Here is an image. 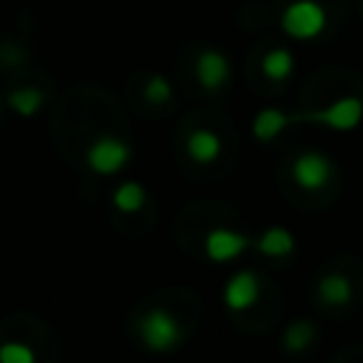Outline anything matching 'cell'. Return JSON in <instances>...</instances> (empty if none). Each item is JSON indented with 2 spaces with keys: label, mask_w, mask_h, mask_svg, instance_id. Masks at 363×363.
Listing matches in <instances>:
<instances>
[{
  "label": "cell",
  "mask_w": 363,
  "mask_h": 363,
  "mask_svg": "<svg viewBox=\"0 0 363 363\" xmlns=\"http://www.w3.org/2000/svg\"><path fill=\"white\" fill-rule=\"evenodd\" d=\"M136 332H139V340L145 343V349L162 354V352H170L182 343V323L179 318L170 312V309H162V306H153L147 312H142V318L136 320Z\"/></svg>",
  "instance_id": "obj_1"
},
{
  "label": "cell",
  "mask_w": 363,
  "mask_h": 363,
  "mask_svg": "<svg viewBox=\"0 0 363 363\" xmlns=\"http://www.w3.org/2000/svg\"><path fill=\"white\" fill-rule=\"evenodd\" d=\"M281 31L292 40H315L326 28V9L318 0H292L281 17Z\"/></svg>",
  "instance_id": "obj_2"
},
{
  "label": "cell",
  "mask_w": 363,
  "mask_h": 363,
  "mask_svg": "<svg viewBox=\"0 0 363 363\" xmlns=\"http://www.w3.org/2000/svg\"><path fill=\"white\" fill-rule=\"evenodd\" d=\"M130 162V145L113 133H99L85 147V164L99 176H113Z\"/></svg>",
  "instance_id": "obj_3"
},
{
  "label": "cell",
  "mask_w": 363,
  "mask_h": 363,
  "mask_svg": "<svg viewBox=\"0 0 363 363\" xmlns=\"http://www.w3.org/2000/svg\"><path fill=\"white\" fill-rule=\"evenodd\" d=\"M292 119H306V122H318V125H326V128H335V130H354L363 119V99L360 96H343L326 108H318V111H303Z\"/></svg>",
  "instance_id": "obj_4"
},
{
  "label": "cell",
  "mask_w": 363,
  "mask_h": 363,
  "mask_svg": "<svg viewBox=\"0 0 363 363\" xmlns=\"http://www.w3.org/2000/svg\"><path fill=\"white\" fill-rule=\"evenodd\" d=\"M335 176V164L320 150H303L292 159V179L303 190H323Z\"/></svg>",
  "instance_id": "obj_5"
},
{
  "label": "cell",
  "mask_w": 363,
  "mask_h": 363,
  "mask_svg": "<svg viewBox=\"0 0 363 363\" xmlns=\"http://www.w3.org/2000/svg\"><path fill=\"white\" fill-rule=\"evenodd\" d=\"M230 77H233V62H230V57L224 51H218V48L199 51V57H196V79H199V85L204 91H210V94L221 91L230 82Z\"/></svg>",
  "instance_id": "obj_6"
},
{
  "label": "cell",
  "mask_w": 363,
  "mask_h": 363,
  "mask_svg": "<svg viewBox=\"0 0 363 363\" xmlns=\"http://www.w3.org/2000/svg\"><path fill=\"white\" fill-rule=\"evenodd\" d=\"M261 295V278L252 269H241L235 275H230V281L224 284V306L230 312H247L258 303Z\"/></svg>",
  "instance_id": "obj_7"
},
{
  "label": "cell",
  "mask_w": 363,
  "mask_h": 363,
  "mask_svg": "<svg viewBox=\"0 0 363 363\" xmlns=\"http://www.w3.org/2000/svg\"><path fill=\"white\" fill-rule=\"evenodd\" d=\"M247 247H250V238L244 233L230 230V227H213L204 235V255L213 264H227V261L238 258Z\"/></svg>",
  "instance_id": "obj_8"
},
{
  "label": "cell",
  "mask_w": 363,
  "mask_h": 363,
  "mask_svg": "<svg viewBox=\"0 0 363 363\" xmlns=\"http://www.w3.org/2000/svg\"><path fill=\"white\" fill-rule=\"evenodd\" d=\"M187 156L199 164H210L221 156V136L210 128H193L187 136Z\"/></svg>",
  "instance_id": "obj_9"
},
{
  "label": "cell",
  "mask_w": 363,
  "mask_h": 363,
  "mask_svg": "<svg viewBox=\"0 0 363 363\" xmlns=\"http://www.w3.org/2000/svg\"><path fill=\"white\" fill-rule=\"evenodd\" d=\"M255 250L267 258H284L295 250V235L286 227H267L258 238H255Z\"/></svg>",
  "instance_id": "obj_10"
},
{
  "label": "cell",
  "mask_w": 363,
  "mask_h": 363,
  "mask_svg": "<svg viewBox=\"0 0 363 363\" xmlns=\"http://www.w3.org/2000/svg\"><path fill=\"white\" fill-rule=\"evenodd\" d=\"M352 281L340 272H326L320 281H318V298L320 303L326 306H346L352 301Z\"/></svg>",
  "instance_id": "obj_11"
},
{
  "label": "cell",
  "mask_w": 363,
  "mask_h": 363,
  "mask_svg": "<svg viewBox=\"0 0 363 363\" xmlns=\"http://www.w3.org/2000/svg\"><path fill=\"white\" fill-rule=\"evenodd\" d=\"M289 122H292V116L286 111H281V108H261L255 113V119H252V136L258 142H272Z\"/></svg>",
  "instance_id": "obj_12"
},
{
  "label": "cell",
  "mask_w": 363,
  "mask_h": 363,
  "mask_svg": "<svg viewBox=\"0 0 363 363\" xmlns=\"http://www.w3.org/2000/svg\"><path fill=\"white\" fill-rule=\"evenodd\" d=\"M261 71H264V77L272 79V82L289 79L292 71H295V57H292V51H289V48H269V51L264 54V60H261Z\"/></svg>",
  "instance_id": "obj_13"
},
{
  "label": "cell",
  "mask_w": 363,
  "mask_h": 363,
  "mask_svg": "<svg viewBox=\"0 0 363 363\" xmlns=\"http://www.w3.org/2000/svg\"><path fill=\"white\" fill-rule=\"evenodd\" d=\"M147 201V193L139 182H119L113 196H111V204L119 210V213H139Z\"/></svg>",
  "instance_id": "obj_14"
},
{
  "label": "cell",
  "mask_w": 363,
  "mask_h": 363,
  "mask_svg": "<svg viewBox=\"0 0 363 363\" xmlns=\"http://www.w3.org/2000/svg\"><path fill=\"white\" fill-rule=\"evenodd\" d=\"M9 105L23 116V119H31L43 111L45 105V94L40 88H17L9 94Z\"/></svg>",
  "instance_id": "obj_15"
},
{
  "label": "cell",
  "mask_w": 363,
  "mask_h": 363,
  "mask_svg": "<svg viewBox=\"0 0 363 363\" xmlns=\"http://www.w3.org/2000/svg\"><path fill=\"white\" fill-rule=\"evenodd\" d=\"M312 340H315V326H312L309 320H295V323L286 326V332H284V337H281V346L295 354V352L309 349Z\"/></svg>",
  "instance_id": "obj_16"
},
{
  "label": "cell",
  "mask_w": 363,
  "mask_h": 363,
  "mask_svg": "<svg viewBox=\"0 0 363 363\" xmlns=\"http://www.w3.org/2000/svg\"><path fill=\"white\" fill-rule=\"evenodd\" d=\"M142 94H145V99H147L150 105H167V102L173 99V85H170V79H167L164 74H153V77L145 82Z\"/></svg>",
  "instance_id": "obj_17"
},
{
  "label": "cell",
  "mask_w": 363,
  "mask_h": 363,
  "mask_svg": "<svg viewBox=\"0 0 363 363\" xmlns=\"http://www.w3.org/2000/svg\"><path fill=\"white\" fill-rule=\"evenodd\" d=\"M34 349L20 343V340H6L0 343V363H34Z\"/></svg>",
  "instance_id": "obj_18"
}]
</instances>
